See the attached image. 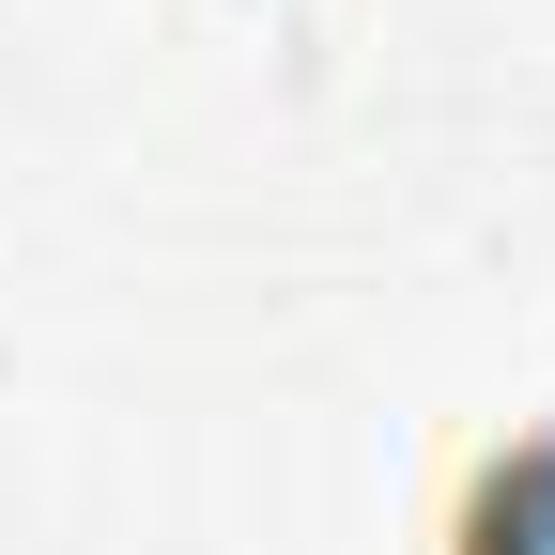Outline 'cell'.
Returning <instances> with one entry per match:
<instances>
[{
	"mask_svg": "<svg viewBox=\"0 0 555 555\" xmlns=\"http://www.w3.org/2000/svg\"><path fill=\"white\" fill-rule=\"evenodd\" d=\"M433 555H555V416L478 433L433 494Z\"/></svg>",
	"mask_w": 555,
	"mask_h": 555,
	"instance_id": "6da1fadb",
	"label": "cell"
}]
</instances>
